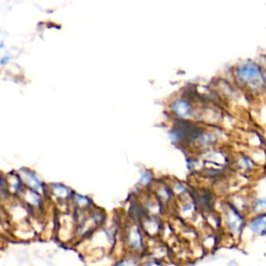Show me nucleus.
I'll use <instances>...</instances> for the list:
<instances>
[{
	"label": "nucleus",
	"instance_id": "f257e3e1",
	"mask_svg": "<svg viewBox=\"0 0 266 266\" xmlns=\"http://www.w3.org/2000/svg\"><path fill=\"white\" fill-rule=\"evenodd\" d=\"M232 80L251 99L266 97V73L260 61H238L232 69Z\"/></svg>",
	"mask_w": 266,
	"mask_h": 266
},
{
	"label": "nucleus",
	"instance_id": "f03ea898",
	"mask_svg": "<svg viewBox=\"0 0 266 266\" xmlns=\"http://www.w3.org/2000/svg\"><path fill=\"white\" fill-rule=\"evenodd\" d=\"M197 103L185 95H181L169 103V113L174 120H190L195 121Z\"/></svg>",
	"mask_w": 266,
	"mask_h": 266
},
{
	"label": "nucleus",
	"instance_id": "7ed1b4c3",
	"mask_svg": "<svg viewBox=\"0 0 266 266\" xmlns=\"http://www.w3.org/2000/svg\"><path fill=\"white\" fill-rule=\"evenodd\" d=\"M19 175L22 179L23 182L33 190L37 191L38 194H43L44 193V184L42 183V181L40 178L37 176L36 173L33 171H30L28 168H22L20 169Z\"/></svg>",
	"mask_w": 266,
	"mask_h": 266
},
{
	"label": "nucleus",
	"instance_id": "20e7f679",
	"mask_svg": "<svg viewBox=\"0 0 266 266\" xmlns=\"http://www.w3.org/2000/svg\"><path fill=\"white\" fill-rule=\"evenodd\" d=\"M226 220L228 227L231 229L233 233L235 234L240 233L243 227V219L236 210H234L233 208H229L226 212Z\"/></svg>",
	"mask_w": 266,
	"mask_h": 266
},
{
	"label": "nucleus",
	"instance_id": "39448f33",
	"mask_svg": "<svg viewBox=\"0 0 266 266\" xmlns=\"http://www.w3.org/2000/svg\"><path fill=\"white\" fill-rule=\"evenodd\" d=\"M250 229L254 234H256V235H266V214L255 217L250 223Z\"/></svg>",
	"mask_w": 266,
	"mask_h": 266
},
{
	"label": "nucleus",
	"instance_id": "423d86ee",
	"mask_svg": "<svg viewBox=\"0 0 266 266\" xmlns=\"http://www.w3.org/2000/svg\"><path fill=\"white\" fill-rule=\"evenodd\" d=\"M128 242L130 244V247L134 249L135 251H142L144 247V242H143V237L142 234L136 227H132L129 231L128 234Z\"/></svg>",
	"mask_w": 266,
	"mask_h": 266
},
{
	"label": "nucleus",
	"instance_id": "0eeeda50",
	"mask_svg": "<svg viewBox=\"0 0 266 266\" xmlns=\"http://www.w3.org/2000/svg\"><path fill=\"white\" fill-rule=\"evenodd\" d=\"M6 182L12 190V193H18L21 189V186H22V179H21L19 174H15V173H10L7 178H6Z\"/></svg>",
	"mask_w": 266,
	"mask_h": 266
},
{
	"label": "nucleus",
	"instance_id": "6e6552de",
	"mask_svg": "<svg viewBox=\"0 0 266 266\" xmlns=\"http://www.w3.org/2000/svg\"><path fill=\"white\" fill-rule=\"evenodd\" d=\"M52 193L59 199H67L71 195V190L62 184H52Z\"/></svg>",
	"mask_w": 266,
	"mask_h": 266
},
{
	"label": "nucleus",
	"instance_id": "1a4fd4ad",
	"mask_svg": "<svg viewBox=\"0 0 266 266\" xmlns=\"http://www.w3.org/2000/svg\"><path fill=\"white\" fill-rule=\"evenodd\" d=\"M237 162L241 168L247 169V171H250V169H252L254 166V161L252 160V158L250 156L243 155V154L239 155V157L237 159Z\"/></svg>",
	"mask_w": 266,
	"mask_h": 266
},
{
	"label": "nucleus",
	"instance_id": "9d476101",
	"mask_svg": "<svg viewBox=\"0 0 266 266\" xmlns=\"http://www.w3.org/2000/svg\"><path fill=\"white\" fill-rule=\"evenodd\" d=\"M26 199L30 204H33L35 206H39L41 204V198L40 194H38L35 190H28L26 193Z\"/></svg>",
	"mask_w": 266,
	"mask_h": 266
},
{
	"label": "nucleus",
	"instance_id": "9b49d317",
	"mask_svg": "<svg viewBox=\"0 0 266 266\" xmlns=\"http://www.w3.org/2000/svg\"><path fill=\"white\" fill-rule=\"evenodd\" d=\"M152 180H153V175L151 172H149V171H144L142 173V176H141V180H140V183L144 186L148 185V184H150L152 182Z\"/></svg>",
	"mask_w": 266,
	"mask_h": 266
},
{
	"label": "nucleus",
	"instance_id": "f8f14e48",
	"mask_svg": "<svg viewBox=\"0 0 266 266\" xmlns=\"http://www.w3.org/2000/svg\"><path fill=\"white\" fill-rule=\"evenodd\" d=\"M74 202H75L78 207H86L89 205L90 200L87 197H83L81 195H75V197H74Z\"/></svg>",
	"mask_w": 266,
	"mask_h": 266
},
{
	"label": "nucleus",
	"instance_id": "ddd939ff",
	"mask_svg": "<svg viewBox=\"0 0 266 266\" xmlns=\"http://www.w3.org/2000/svg\"><path fill=\"white\" fill-rule=\"evenodd\" d=\"M255 209H256L257 211H265L266 210V199H259L256 202Z\"/></svg>",
	"mask_w": 266,
	"mask_h": 266
},
{
	"label": "nucleus",
	"instance_id": "4468645a",
	"mask_svg": "<svg viewBox=\"0 0 266 266\" xmlns=\"http://www.w3.org/2000/svg\"><path fill=\"white\" fill-rule=\"evenodd\" d=\"M115 266H136V262L133 259H125L115 264Z\"/></svg>",
	"mask_w": 266,
	"mask_h": 266
},
{
	"label": "nucleus",
	"instance_id": "2eb2a0df",
	"mask_svg": "<svg viewBox=\"0 0 266 266\" xmlns=\"http://www.w3.org/2000/svg\"><path fill=\"white\" fill-rule=\"evenodd\" d=\"M159 194H160V196L163 198V199H168L169 198V196H171V193H169V191H168V189L166 188V187H162L161 189H160V191H159Z\"/></svg>",
	"mask_w": 266,
	"mask_h": 266
},
{
	"label": "nucleus",
	"instance_id": "dca6fc26",
	"mask_svg": "<svg viewBox=\"0 0 266 266\" xmlns=\"http://www.w3.org/2000/svg\"><path fill=\"white\" fill-rule=\"evenodd\" d=\"M175 190L177 191V193H183V191L185 190V186L183 183H177Z\"/></svg>",
	"mask_w": 266,
	"mask_h": 266
},
{
	"label": "nucleus",
	"instance_id": "f3484780",
	"mask_svg": "<svg viewBox=\"0 0 266 266\" xmlns=\"http://www.w3.org/2000/svg\"><path fill=\"white\" fill-rule=\"evenodd\" d=\"M3 187H4V179H3V177L1 175H0V194L2 193Z\"/></svg>",
	"mask_w": 266,
	"mask_h": 266
},
{
	"label": "nucleus",
	"instance_id": "a211bd4d",
	"mask_svg": "<svg viewBox=\"0 0 266 266\" xmlns=\"http://www.w3.org/2000/svg\"><path fill=\"white\" fill-rule=\"evenodd\" d=\"M144 266H162L160 263H158L156 261H151V262H148L147 264H145Z\"/></svg>",
	"mask_w": 266,
	"mask_h": 266
},
{
	"label": "nucleus",
	"instance_id": "6ab92c4d",
	"mask_svg": "<svg viewBox=\"0 0 266 266\" xmlns=\"http://www.w3.org/2000/svg\"><path fill=\"white\" fill-rule=\"evenodd\" d=\"M9 56H4L1 58V60H0V63H1V65H4V63H7V61L9 60Z\"/></svg>",
	"mask_w": 266,
	"mask_h": 266
},
{
	"label": "nucleus",
	"instance_id": "aec40b11",
	"mask_svg": "<svg viewBox=\"0 0 266 266\" xmlns=\"http://www.w3.org/2000/svg\"><path fill=\"white\" fill-rule=\"evenodd\" d=\"M260 62H261V65L263 66L264 71H265V73H266V56H264Z\"/></svg>",
	"mask_w": 266,
	"mask_h": 266
},
{
	"label": "nucleus",
	"instance_id": "412c9836",
	"mask_svg": "<svg viewBox=\"0 0 266 266\" xmlns=\"http://www.w3.org/2000/svg\"><path fill=\"white\" fill-rule=\"evenodd\" d=\"M3 46H4V43H3L2 41H0V48H2Z\"/></svg>",
	"mask_w": 266,
	"mask_h": 266
}]
</instances>
